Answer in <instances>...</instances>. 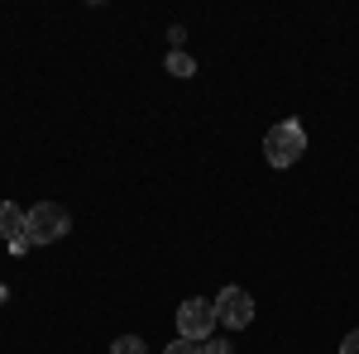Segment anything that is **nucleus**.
<instances>
[{
    "instance_id": "nucleus-1",
    "label": "nucleus",
    "mask_w": 359,
    "mask_h": 354,
    "mask_svg": "<svg viewBox=\"0 0 359 354\" xmlns=\"http://www.w3.org/2000/svg\"><path fill=\"white\" fill-rule=\"evenodd\" d=\"M67 230H72V216H67V206H57V201H39V206L25 211V235L34 245H53Z\"/></svg>"
},
{
    "instance_id": "nucleus-2",
    "label": "nucleus",
    "mask_w": 359,
    "mask_h": 354,
    "mask_svg": "<svg viewBox=\"0 0 359 354\" xmlns=\"http://www.w3.org/2000/svg\"><path fill=\"white\" fill-rule=\"evenodd\" d=\"M302 154H306V130L297 120H283V125H273V130L264 135V158L273 168H292Z\"/></svg>"
},
{
    "instance_id": "nucleus-3",
    "label": "nucleus",
    "mask_w": 359,
    "mask_h": 354,
    "mask_svg": "<svg viewBox=\"0 0 359 354\" xmlns=\"http://www.w3.org/2000/svg\"><path fill=\"white\" fill-rule=\"evenodd\" d=\"M221 326L216 321V301H206V297H187L182 306H177V335L182 340H211V330Z\"/></svg>"
},
{
    "instance_id": "nucleus-4",
    "label": "nucleus",
    "mask_w": 359,
    "mask_h": 354,
    "mask_svg": "<svg viewBox=\"0 0 359 354\" xmlns=\"http://www.w3.org/2000/svg\"><path fill=\"white\" fill-rule=\"evenodd\" d=\"M216 321L230 330H245L254 321V297H249L245 287H225L221 297H216Z\"/></svg>"
},
{
    "instance_id": "nucleus-5",
    "label": "nucleus",
    "mask_w": 359,
    "mask_h": 354,
    "mask_svg": "<svg viewBox=\"0 0 359 354\" xmlns=\"http://www.w3.org/2000/svg\"><path fill=\"white\" fill-rule=\"evenodd\" d=\"M25 235V211L15 206V201H0V240L10 245V240H20Z\"/></svg>"
},
{
    "instance_id": "nucleus-6",
    "label": "nucleus",
    "mask_w": 359,
    "mask_h": 354,
    "mask_svg": "<svg viewBox=\"0 0 359 354\" xmlns=\"http://www.w3.org/2000/svg\"><path fill=\"white\" fill-rule=\"evenodd\" d=\"M168 72H172V77H192L196 72V62L187 53H182V48H172V53H168Z\"/></svg>"
},
{
    "instance_id": "nucleus-7",
    "label": "nucleus",
    "mask_w": 359,
    "mask_h": 354,
    "mask_svg": "<svg viewBox=\"0 0 359 354\" xmlns=\"http://www.w3.org/2000/svg\"><path fill=\"white\" fill-rule=\"evenodd\" d=\"M111 354H144V340H139V335H120L111 345Z\"/></svg>"
},
{
    "instance_id": "nucleus-8",
    "label": "nucleus",
    "mask_w": 359,
    "mask_h": 354,
    "mask_svg": "<svg viewBox=\"0 0 359 354\" xmlns=\"http://www.w3.org/2000/svg\"><path fill=\"white\" fill-rule=\"evenodd\" d=\"M168 354H201V345H196V340H182V335H177V340L168 345Z\"/></svg>"
},
{
    "instance_id": "nucleus-9",
    "label": "nucleus",
    "mask_w": 359,
    "mask_h": 354,
    "mask_svg": "<svg viewBox=\"0 0 359 354\" xmlns=\"http://www.w3.org/2000/svg\"><path fill=\"white\" fill-rule=\"evenodd\" d=\"M201 354H230V340H216L211 335V340H201Z\"/></svg>"
},
{
    "instance_id": "nucleus-10",
    "label": "nucleus",
    "mask_w": 359,
    "mask_h": 354,
    "mask_svg": "<svg viewBox=\"0 0 359 354\" xmlns=\"http://www.w3.org/2000/svg\"><path fill=\"white\" fill-rule=\"evenodd\" d=\"M340 354H359V330H350V335L340 340Z\"/></svg>"
},
{
    "instance_id": "nucleus-11",
    "label": "nucleus",
    "mask_w": 359,
    "mask_h": 354,
    "mask_svg": "<svg viewBox=\"0 0 359 354\" xmlns=\"http://www.w3.org/2000/svg\"><path fill=\"white\" fill-rule=\"evenodd\" d=\"M29 249H34V240H29V235H20V240H10V254H29Z\"/></svg>"
}]
</instances>
